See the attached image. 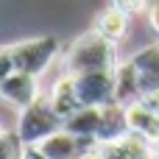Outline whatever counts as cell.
Masks as SVG:
<instances>
[{
	"label": "cell",
	"mask_w": 159,
	"mask_h": 159,
	"mask_svg": "<svg viewBox=\"0 0 159 159\" xmlns=\"http://www.w3.org/2000/svg\"><path fill=\"white\" fill-rule=\"evenodd\" d=\"M64 73L67 75H81V73H112L117 67V50L115 42L103 39L95 31L81 34L78 39H73V45L64 50Z\"/></svg>",
	"instance_id": "6da1fadb"
},
{
	"label": "cell",
	"mask_w": 159,
	"mask_h": 159,
	"mask_svg": "<svg viewBox=\"0 0 159 159\" xmlns=\"http://www.w3.org/2000/svg\"><path fill=\"white\" fill-rule=\"evenodd\" d=\"M8 50H11V61H14L17 73H28V75L39 78L61 53V45L56 36H36V39L14 42V45H8Z\"/></svg>",
	"instance_id": "7a4b0ae2"
},
{
	"label": "cell",
	"mask_w": 159,
	"mask_h": 159,
	"mask_svg": "<svg viewBox=\"0 0 159 159\" xmlns=\"http://www.w3.org/2000/svg\"><path fill=\"white\" fill-rule=\"evenodd\" d=\"M64 123H61V117L50 109V103H48V98H36L31 106H25L22 112H20V120H17V137H20V143L22 145H39L42 140H48L50 134H56L59 129H61Z\"/></svg>",
	"instance_id": "3957f363"
},
{
	"label": "cell",
	"mask_w": 159,
	"mask_h": 159,
	"mask_svg": "<svg viewBox=\"0 0 159 159\" xmlns=\"http://www.w3.org/2000/svg\"><path fill=\"white\" fill-rule=\"evenodd\" d=\"M75 81V95H78V103L81 106H95V109H103L109 103H115V70L106 73H81V75H73Z\"/></svg>",
	"instance_id": "277c9868"
},
{
	"label": "cell",
	"mask_w": 159,
	"mask_h": 159,
	"mask_svg": "<svg viewBox=\"0 0 159 159\" xmlns=\"http://www.w3.org/2000/svg\"><path fill=\"white\" fill-rule=\"evenodd\" d=\"M39 98V84H36V75H28V73H11L3 84H0V101L17 106L20 112L25 106H31L34 101Z\"/></svg>",
	"instance_id": "5b68a950"
},
{
	"label": "cell",
	"mask_w": 159,
	"mask_h": 159,
	"mask_svg": "<svg viewBox=\"0 0 159 159\" xmlns=\"http://www.w3.org/2000/svg\"><path fill=\"white\" fill-rule=\"evenodd\" d=\"M98 151L103 159H154V145L131 131L112 140V143L98 145Z\"/></svg>",
	"instance_id": "8992f818"
},
{
	"label": "cell",
	"mask_w": 159,
	"mask_h": 159,
	"mask_svg": "<svg viewBox=\"0 0 159 159\" xmlns=\"http://www.w3.org/2000/svg\"><path fill=\"white\" fill-rule=\"evenodd\" d=\"M129 61H131V67H134V73L140 78L143 95L159 92V45H148V48L137 50Z\"/></svg>",
	"instance_id": "52a82bcc"
},
{
	"label": "cell",
	"mask_w": 159,
	"mask_h": 159,
	"mask_svg": "<svg viewBox=\"0 0 159 159\" xmlns=\"http://www.w3.org/2000/svg\"><path fill=\"white\" fill-rule=\"evenodd\" d=\"M39 148H42V154H45L48 159H75L78 154L95 148V143H84V140L67 134L64 129H59L56 134H50L48 140H42Z\"/></svg>",
	"instance_id": "ba28073f"
},
{
	"label": "cell",
	"mask_w": 159,
	"mask_h": 159,
	"mask_svg": "<svg viewBox=\"0 0 159 159\" xmlns=\"http://www.w3.org/2000/svg\"><path fill=\"white\" fill-rule=\"evenodd\" d=\"M67 134L84 140V143H95L98 145V129H101V109L95 106H81L78 112H73L64 126H61Z\"/></svg>",
	"instance_id": "9c48e42d"
},
{
	"label": "cell",
	"mask_w": 159,
	"mask_h": 159,
	"mask_svg": "<svg viewBox=\"0 0 159 159\" xmlns=\"http://www.w3.org/2000/svg\"><path fill=\"white\" fill-rule=\"evenodd\" d=\"M126 126H129L131 134L148 140L151 145L159 143V115H154V112H151L148 106H143L140 101L131 103V106H126Z\"/></svg>",
	"instance_id": "30bf717a"
},
{
	"label": "cell",
	"mask_w": 159,
	"mask_h": 159,
	"mask_svg": "<svg viewBox=\"0 0 159 159\" xmlns=\"http://www.w3.org/2000/svg\"><path fill=\"white\" fill-rule=\"evenodd\" d=\"M48 103H50V109L61 117V123H64L73 112L81 109L78 95H75V81H73V75L61 73V78L53 84V89H50V95H48Z\"/></svg>",
	"instance_id": "8fae6325"
},
{
	"label": "cell",
	"mask_w": 159,
	"mask_h": 159,
	"mask_svg": "<svg viewBox=\"0 0 159 159\" xmlns=\"http://www.w3.org/2000/svg\"><path fill=\"white\" fill-rule=\"evenodd\" d=\"M143 98L140 78L131 67V61H117L115 67V103L117 106H131Z\"/></svg>",
	"instance_id": "7c38bea8"
},
{
	"label": "cell",
	"mask_w": 159,
	"mask_h": 159,
	"mask_svg": "<svg viewBox=\"0 0 159 159\" xmlns=\"http://www.w3.org/2000/svg\"><path fill=\"white\" fill-rule=\"evenodd\" d=\"M129 22H131V17H129V14L117 11L115 6H106V8L95 17L92 31H95V34H101L103 39H109V42H115V45H117V42L129 34Z\"/></svg>",
	"instance_id": "4fadbf2b"
},
{
	"label": "cell",
	"mask_w": 159,
	"mask_h": 159,
	"mask_svg": "<svg viewBox=\"0 0 159 159\" xmlns=\"http://www.w3.org/2000/svg\"><path fill=\"white\" fill-rule=\"evenodd\" d=\"M129 134V126H126V106H117V103H109L101 109V129H98V145L103 143H112L117 137Z\"/></svg>",
	"instance_id": "5bb4252c"
},
{
	"label": "cell",
	"mask_w": 159,
	"mask_h": 159,
	"mask_svg": "<svg viewBox=\"0 0 159 159\" xmlns=\"http://www.w3.org/2000/svg\"><path fill=\"white\" fill-rule=\"evenodd\" d=\"M22 143L17 137V131H3L0 137V159H20Z\"/></svg>",
	"instance_id": "9a60e30c"
},
{
	"label": "cell",
	"mask_w": 159,
	"mask_h": 159,
	"mask_svg": "<svg viewBox=\"0 0 159 159\" xmlns=\"http://www.w3.org/2000/svg\"><path fill=\"white\" fill-rule=\"evenodd\" d=\"M109 6H115L117 11H123L129 17H134V14H140V11L148 8V0H109Z\"/></svg>",
	"instance_id": "2e32d148"
},
{
	"label": "cell",
	"mask_w": 159,
	"mask_h": 159,
	"mask_svg": "<svg viewBox=\"0 0 159 159\" xmlns=\"http://www.w3.org/2000/svg\"><path fill=\"white\" fill-rule=\"evenodd\" d=\"M14 73V61H11V50L8 45H0V84Z\"/></svg>",
	"instance_id": "e0dca14e"
},
{
	"label": "cell",
	"mask_w": 159,
	"mask_h": 159,
	"mask_svg": "<svg viewBox=\"0 0 159 159\" xmlns=\"http://www.w3.org/2000/svg\"><path fill=\"white\" fill-rule=\"evenodd\" d=\"M148 22H151V28L159 34V0H148Z\"/></svg>",
	"instance_id": "ac0fdd59"
},
{
	"label": "cell",
	"mask_w": 159,
	"mask_h": 159,
	"mask_svg": "<svg viewBox=\"0 0 159 159\" xmlns=\"http://www.w3.org/2000/svg\"><path fill=\"white\" fill-rule=\"evenodd\" d=\"M20 159H48V157L42 154V148H39V145H22Z\"/></svg>",
	"instance_id": "d6986e66"
},
{
	"label": "cell",
	"mask_w": 159,
	"mask_h": 159,
	"mask_svg": "<svg viewBox=\"0 0 159 159\" xmlns=\"http://www.w3.org/2000/svg\"><path fill=\"white\" fill-rule=\"evenodd\" d=\"M140 103H143V106H148L154 115H159V92H148V95H143V98H140Z\"/></svg>",
	"instance_id": "ffe728a7"
},
{
	"label": "cell",
	"mask_w": 159,
	"mask_h": 159,
	"mask_svg": "<svg viewBox=\"0 0 159 159\" xmlns=\"http://www.w3.org/2000/svg\"><path fill=\"white\" fill-rule=\"evenodd\" d=\"M75 159H103V157H101V151H98V145H95V148H89V151H84V154H78Z\"/></svg>",
	"instance_id": "44dd1931"
},
{
	"label": "cell",
	"mask_w": 159,
	"mask_h": 159,
	"mask_svg": "<svg viewBox=\"0 0 159 159\" xmlns=\"http://www.w3.org/2000/svg\"><path fill=\"white\" fill-rule=\"evenodd\" d=\"M154 159H159V143L154 145Z\"/></svg>",
	"instance_id": "7402d4cb"
},
{
	"label": "cell",
	"mask_w": 159,
	"mask_h": 159,
	"mask_svg": "<svg viewBox=\"0 0 159 159\" xmlns=\"http://www.w3.org/2000/svg\"><path fill=\"white\" fill-rule=\"evenodd\" d=\"M3 131H6V129H3V123H0V137H3Z\"/></svg>",
	"instance_id": "603a6c76"
}]
</instances>
